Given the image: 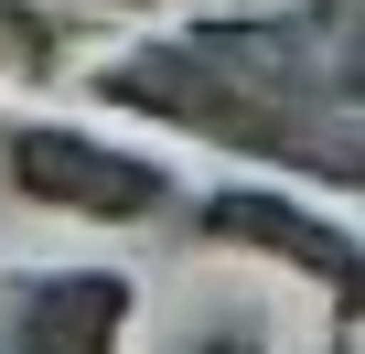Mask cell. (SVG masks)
<instances>
[{"label":"cell","mask_w":365,"mask_h":354,"mask_svg":"<svg viewBox=\"0 0 365 354\" xmlns=\"http://www.w3.org/2000/svg\"><path fill=\"white\" fill-rule=\"evenodd\" d=\"M11 161H22L33 194H54V204H76V215H150V204H161V172L108 161V150H86V140H22Z\"/></svg>","instance_id":"6da1fadb"},{"label":"cell","mask_w":365,"mask_h":354,"mask_svg":"<svg viewBox=\"0 0 365 354\" xmlns=\"http://www.w3.org/2000/svg\"><path fill=\"white\" fill-rule=\"evenodd\" d=\"M108 333H118V279H43L22 290L0 354H97Z\"/></svg>","instance_id":"7a4b0ae2"}]
</instances>
